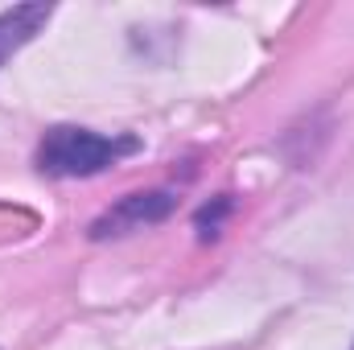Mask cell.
Masks as SVG:
<instances>
[{
    "mask_svg": "<svg viewBox=\"0 0 354 350\" xmlns=\"http://www.w3.org/2000/svg\"><path fill=\"white\" fill-rule=\"evenodd\" d=\"M235 210V198L231 194H218V198H210L198 214H194V227H198V239H218V231H223V223H227V214Z\"/></svg>",
    "mask_w": 354,
    "mask_h": 350,
    "instance_id": "4",
    "label": "cell"
},
{
    "mask_svg": "<svg viewBox=\"0 0 354 350\" xmlns=\"http://www.w3.org/2000/svg\"><path fill=\"white\" fill-rule=\"evenodd\" d=\"M50 17H54L50 4H17V8H4V12H0V66H4L21 46H29V42L46 29Z\"/></svg>",
    "mask_w": 354,
    "mask_h": 350,
    "instance_id": "3",
    "label": "cell"
},
{
    "mask_svg": "<svg viewBox=\"0 0 354 350\" xmlns=\"http://www.w3.org/2000/svg\"><path fill=\"white\" fill-rule=\"evenodd\" d=\"M177 194L174 190H136L128 198H120L115 206H107L95 223H91V239L103 243V239H120V235H132V231H145V227H157L174 214Z\"/></svg>",
    "mask_w": 354,
    "mask_h": 350,
    "instance_id": "2",
    "label": "cell"
},
{
    "mask_svg": "<svg viewBox=\"0 0 354 350\" xmlns=\"http://www.w3.org/2000/svg\"><path fill=\"white\" fill-rule=\"evenodd\" d=\"M132 153H140L136 136H103V132H91L79 124H54L37 140L33 161L46 177H95L120 165Z\"/></svg>",
    "mask_w": 354,
    "mask_h": 350,
    "instance_id": "1",
    "label": "cell"
}]
</instances>
